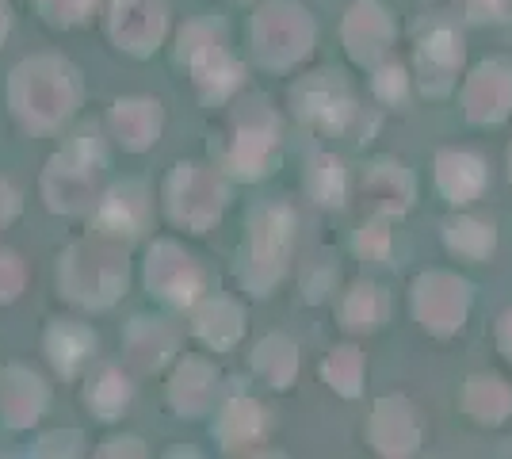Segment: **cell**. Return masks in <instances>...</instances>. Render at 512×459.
<instances>
[{
	"label": "cell",
	"instance_id": "cell-3",
	"mask_svg": "<svg viewBox=\"0 0 512 459\" xmlns=\"http://www.w3.org/2000/svg\"><path fill=\"white\" fill-rule=\"evenodd\" d=\"M12 215H16V192H12V188L0 180V226L12 219Z\"/></svg>",
	"mask_w": 512,
	"mask_h": 459
},
{
	"label": "cell",
	"instance_id": "cell-2",
	"mask_svg": "<svg viewBox=\"0 0 512 459\" xmlns=\"http://www.w3.org/2000/svg\"><path fill=\"white\" fill-rule=\"evenodd\" d=\"M23 287V268L12 253H0V303L16 299Z\"/></svg>",
	"mask_w": 512,
	"mask_h": 459
},
{
	"label": "cell",
	"instance_id": "cell-1",
	"mask_svg": "<svg viewBox=\"0 0 512 459\" xmlns=\"http://www.w3.org/2000/svg\"><path fill=\"white\" fill-rule=\"evenodd\" d=\"M39 379L27 372H12L8 383L0 387V414L12 429H23L27 421L39 417V406H43V391L35 387Z\"/></svg>",
	"mask_w": 512,
	"mask_h": 459
},
{
	"label": "cell",
	"instance_id": "cell-4",
	"mask_svg": "<svg viewBox=\"0 0 512 459\" xmlns=\"http://www.w3.org/2000/svg\"><path fill=\"white\" fill-rule=\"evenodd\" d=\"M8 23H12V16H8V4L0 0V43H4V35H8Z\"/></svg>",
	"mask_w": 512,
	"mask_h": 459
}]
</instances>
